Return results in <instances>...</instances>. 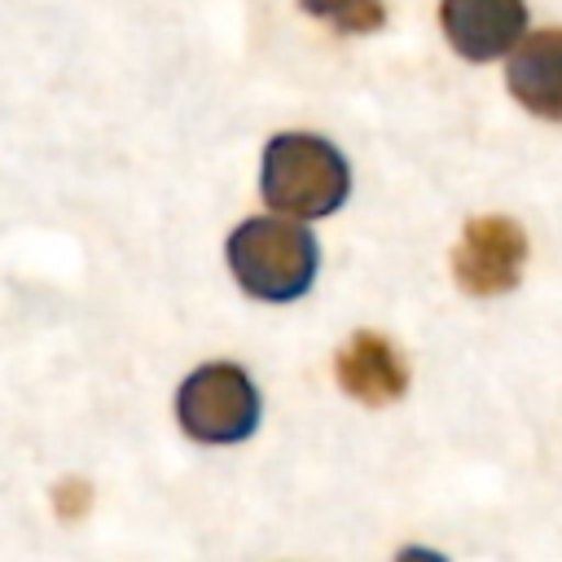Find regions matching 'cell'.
Masks as SVG:
<instances>
[{"label":"cell","mask_w":562,"mask_h":562,"mask_svg":"<svg viewBox=\"0 0 562 562\" xmlns=\"http://www.w3.org/2000/svg\"><path fill=\"white\" fill-rule=\"evenodd\" d=\"M176 422L198 443H241L259 426V391L228 360L202 364L176 391Z\"/></svg>","instance_id":"3"},{"label":"cell","mask_w":562,"mask_h":562,"mask_svg":"<svg viewBox=\"0 0 562 562\" xmlns=\"http://www.w3.org/2000/svg\"><path fill=\"white\" fill-rule=\"evenodd\" d=\"M334 373H338V386L351 400L369 404V408H382V404L400 400L404 386H408V369H404L400 351L373 329H360L338 347Z\"/></svg>","instance_id":"6"},{"label":"cell","mask_w":562,"mask_h":562,"mask_svg":"<svg viewBox=\"0 0 562 562\" xmlns=\"http://www.w3.org/2000/svg\"><path fill=\"white\" fill-rule=\"evenodd\" d=\"M263 202L285 220H321L334 215L351 189L347 158L312 132H281L263 149V176H259Z\"/></svg>","instance_id":"1"},{"label":"cell","mask_w":562,"mask_h":562,"mask_svg":"<svg viewBox=\"0 0 562 562\" xmlns=\"http://www.w3.org/2000/svg\"><path fill=\"white\" fill-rule=\"evenodd\" d=\"M228 268L246 294L263 303H290L316 281V241L303 224L281 215H259L233 228Z\"/></svg>","instance_id":"2"},{"label":"cell","mask_w":562,"mask_h":562,"mask_svg":"<svg viewBox=\"0 0 562 562\" xmlns=\"http://www.w3.org/2000/svg\"><path fill=\"white\" fill-rule=\"evenodd\" d=\"M439 22L448 44L465 61L505 57L527 40V4L522 0H439Z\"/></svg>","instance_id":"5"},{"label":"cell","mask_w":562,"mask_h":562,"mask_svg":"<svg viewBox=\"0 0 562 562\" xmlns=\"http://www.w3.org/2000/svg\"><path fill=\"white\" fill-rule=\"evenodd\" d=\"M522 263H527V233H522V224H514L505 215L470 220L452 250V277L474 299L514 290L522 277Z\"/></svg>","instance_id":"4"},{"label":"cell","mask_w":562,"mask_h":562,"mask_svg":"<svg viewBox=\"0 0 562 562\" xmlns=\"http://www.w3.org/2000/svg\"><path fill=\"white\" fill-rule=\"evenodd\" d=\"M395 562H448V558L435 553V549H426V544H404V549L395 553Z\"/></svg>","instance_id":"10"},{"label":"cell","mask_w":562,"mask_h":562,"mask_svg":"<svg viewBox=\"0 0 562 562\" xmlns=\"http://www.w3.org/2000/svg\"><path fill=\"white\" fill-rule=\"evenodd\" d=\"M505 88L514 101L536 114V119H562V26L527 35L509 66H505Z\"/></svg>","instance_id":"7"},{"label":"cell","mask_w":562,"mask_h":562,"mask_svg":"<svg viewBox=\"0 0 562 562\" xmlns=\"http://www.w3.org/2000/svg\"><path fill=\"white\" fill-rule=\"evenodd\" d=\"M88 501H92V487L83 479H61L57 492H53V505H57L61 518H79L88 509Z\"/></svg>","instance_id":"9"},{"label":"cell","mask_w":562,"mask_h":562,"mask_svg":"<svg viewBox=\"0 0 562 562\" xmlns=\"http://www.w3.org/2000/svg\"><path fill=\"white\" fill-rule=\"evenodd\" d=\"M299 4L312 18L334 22V31H342V35H369L386 22L382 0H299Z\"/></svg>","instance_id":"8"}]
</instances>
